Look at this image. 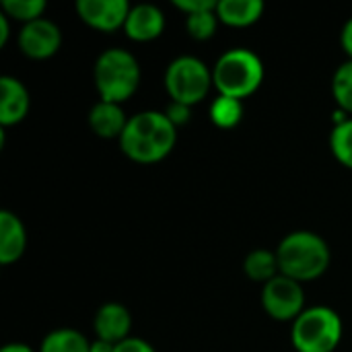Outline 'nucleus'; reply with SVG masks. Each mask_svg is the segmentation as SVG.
Wrapping results in <instances>:
<instances>
[{"label": "nucleus", "instance_id": "1", "mask_svg": "<svg viewBox=\"0 0 352 352\" xmlns=\"http://www.w3.org/2000/svg\"><path fill=\"white\" fill-rule=\"evenodd\" d=\"M122 153L140 165H153L163 161L177 142V128L167 120L165 111L146 109L134 113L124 134L120 136Z\"/></svg>", "mask_w": 352, "mask_h": 352}, {"label": "nucleus", "instance_id": "2", "mask_svg": "<svg viewBox=\"0 0 352 352\" xmlns=\"http://www.w3.org/2000/svg\"><path fill=\"white\" fill-rule=\"evenodd\" d=\"M276 258L280 274L303 285L318 280L328 272L332 252L322 235L301 229L280 239L276 248Z\"/></svg>", "mask_w": 352, "mask_h": 352}, {"label": "nucleus", "instance_id": "3", "mask_svg": "<svg viewBox=\"0 0 352 352\" xmlns=\"http://www.w3.org/2000/svg\"><path fill=\"white\" fill-rule=\"evenodd\" d=\"M212 82L219 95L248 99L264 82V62L248 47H231L223 52L212 68Z\"/></svg>", "mask_w": 352, "mask_h": 352}, {"label": "nucleus", "instance_id": "4", "mask_svg": "<svg viewBox=\"0 0 352 352\" xmlns=\"http://www.w3.org/2000/svg\"><path fill=\"white\" fill-rule=\"evenodd\" d=\"M93 80L101 101L122 105L140 85V64L132 52L124 47H107L95 60Z\"/></svg>", "mask_w": 352, "mask_h": 352}, {"label": "nucleus", "instance_id": "5", "mask_svg": "<svg viewBox=\"0 0 352 352\" xmlns=\"http://www.w3.org/2000/svg\"><path fill=\"white\" fill-rule=\"evenodd\" d=\"M342 320L326 305L307 307L291 326V344L297 352H334L342 342Z\"/></svg>", "mask_w": 352, "mask_h": 352}, {"label": "nucleus", "instance_id": "6", "mask_svg": "<svg viewBox=\"0 0 352 352\" xmlns=\"http://www.w3.org/2000/svg\"><path fill=\"white\" fill-rule=\"evenodd\" d=\"M212 87V68L196 56H177L165 70V89L175 103L192 107L206 99Z\"/></svg>", "mask_w": 352, "mask_h": 352}, {"label": "nucleus", "instance_id": "7", "mask_svg": "<svg viewBox=\"0 0 352 352\" xmlns=\"http://www.w3.org/2000/svg\"><path fill=\"white\" fill-rule=\"evenodd\" d=\"M262 307L276 322H295L307 309L301 283L278 274L262 287Z\"/></svg>", "mask_w": 352, "mask_h": 352}, {"label": "nucleus", "instance_id": "8", "mask_svg": "<svg viewBox=\"0 0 352 352\" xmlns=\"http://www.w3.org/2000/svg\"><path fill=\"white\" fill-rule=\"evenodd\" d=\"M62 45V31L50 19H37L27 23L19 31V47L31 60H47Z\"/></svg>", "mask_w": 352, "mask_h": 352}, {"label": "nucleus", "instance_id": "9", "mask_svg": "<svg viewBox=\"0 0 352 352\" xmlns=\"http://www.w3.org/2000/svg\"><path fill=\"white\" fill-rule=\"evenodd\" d=\"M76 14L91 29L111 33L124 29L130 14V4L126 0H76Z\"/></svg>", "mask_w": 352, "mask_h": 352}, {"label": "nucleus", "instance_id": "10", "mask_svg": "<svg viewBox=\"0 0 352 352\" xmlns=\"http://www.w3.org/2000/svg\"><path fill=\"white\" fill-rule=\"evenodd\" d=\"M93 330L97 340H105L109 344H120L130 338L132 316L122 303H105L97 309L93 318Z\"/></svg>", "mask_w": 352, "mask_h": 352}, {"label": "nucleus", "instance_id": "11", "mask_svg": "<svg viewBox=\"0 0 352 352\" xmlns=\"http://www.w3.org/2000/svg\"><path fill=\"white\" fill-rule=\"evenodd\" d=\"M165 31V14L157 4H136L130 8V14L124 25L128 39L144 43L161 37Z\"/></svg>", "mask_w": 352, "mask_h": 352}, {"label": "nucleus", "instance_id": "12", "mask_svg": "<svg viewBox=\"0 0 352 352\" xmlns=\"http://www.w3.org/2000/svg\"><path fill=\"white\" fill-rule=\"evenodd\" d=\"M31 107L27 87L14 76H0V126H14L25 120Z\"/></svg>", "mask_w": 352, "mask_h": 352}, {"label": "nucleus", "instance_id": "13", "mask_svg": "<svg viewBox=\"0 0 352 352\" xmlns=\"http://www.w3.org/2000/svg\"><path fill=\"white\" fill-rule=\"evenodd\" d=\"M27 250V231L23 221L10 212H0V264L10 266L23 258Z\"/></svg>", "mask_w": 352, "mask_h": 352}, {"label": "nucleus", "instance_id": "14", "mask_svg": "<svg viewBox=\"0 0 352 352\" xmlns=\"http://www.w3.org/2000/svg\"><path fill=\"white\" fill-rule=\"evenodd\" d=\"M128 120L130 118H126L122 105L109 103V101H101V99L89 111V126H91V130L99 138H105V140H113V138L120 140V136L126 130Z\"/></svg>", "mask_w": 352, "mask_h": 352}, {"label": "nucleus", "instance_id": "15", "mask_svg": "<svg viewBox=\"0 0 352 352\" xmlns=\"http://www.w3.org/2000/svg\"><path fill=\"white\" fill-rule=\"evenodd\" d=\"M264 2L260 0H219L217 16L223 25L229 27H250L258 23L264 14Z\"/></svg>", "mask_w": 352, "mask_h": 352}, {"label": "nucleus", "instance_id": "16", "mask_svg": "<svg viewBox=\"0 0 352 352\" xmlns=\"http://www.w3.org/2000/svg\"><path fill=\"white\" fill-rule=\"evenodd\" d=\"M243 272L254 283H262V285L270 283L272 278H276L280 274L276 252L262 250V248L250 252L243 260Z\"/></svg>", "mask_w": 352, "mask_h": 352}, {"label": "nucleus", "instance_id": "17", "mask_svg": "<svg viewBox=\"0 0 352 352\" xmlns=\"http://www.w3.org/2000/svg\"><path fill=\"white\" fill-rule=\"evenodd\" d=\"M39 352H91V342L74 328H58L43 336Z\"/></svg>", "mask_w": 352, "mask_h": 352}, {"label": "nucleus", "instance_id": "18", "mask_svg": "<svg viewBox=\"0 0 352 352\" xmlns=\"http://www.w3.org/2000/svg\"><path fill=\"white\" fill-rule=\"evenodd\" d=\"M210 122L217 128L231 130L243 120V101L227 97V95H217L210 103Z\"/></svg>", "mask_w": 352, "mask_h": 352}, {"label": "nucleus", "instance_id": "19", "mask_svg": "<svg viewBox=\"0 0 352 352\" xmlns=\"http://www.w3.org/2000/svg\"><path fill=\"white\" fill-rule=\"evenodd\" d=\"M330 151L340 165H344L346 169H352V118H349L344 124L332 128Z\"/></svg>", "mask_w": 352, "mask_h": 352}, {"label": "nucleus", "instance_id": "20", "mask_svg": "<svg viewBox=\"0 0 352 352\" xmlns=\"http://www.w3.org/2000/svg\"><path fill=\"white\" fill-rule=\"evenodd\" d=\"M332 95L336 105L352 116V60L342 62L332 76Z\"/></svg>", "mask_w": 352, "mask_h": 352}, {"label": "nucleus", "instance_id": "21", "mask_svg": "<svg viewBox=\"0 0 352 352\" xmlns=\"http://www.w3.org/2000/svg\"><path fill=\"white\" fill-rule=\"evenodd\" d=\"M47 4L43 0H2V12L8 19L21 21L23 25L43 16Z\"/></svg>", "mask_w": 352, "mask_h": 352}, {"label": "nucleus", "instance_id": "22", "mask_svg": "<svg viewBox=\"0 0 352 352\" xmlns=\"http://www.w3.org/2000/svg\"><path fill=\"white\" fill-rule=\"evenodd\" d=\"M219 23L221 21L217 16V10H206V12H196V14L186 16V29H188L190 37L196 41L210 39L217 33Z\"/></svg>", "mask_w": 352, "mask_h": 352}, {"label": "nucleus", "instance_id": "23", "mask_svg": "<svg viewBox=\"0 0 352 352\" xmlns=\"http://www.w3.org/2000/svg\"><path fill=\"white\" fill-rule=\"evenodd\" d=\"M217 0H173V6L182 12L196 14V12H206V10H217Z\"/></svg>", "mask_w": 352, "mask_h": 352}, {"label": "nucleus", "instance_id": "24", "mask_svg": "<svg viewBox=\"0 0 352 352\" xmlns=\"http://www.w3.org/2000/svg\"><path fill=\"white\" fill-rule=\"evenodd\" d=\"M165 116H167V120H169L175 128H179V126H186V124L190 122V118H192V107H190V105H184V103L171 101V103L167 105V109H165Z\"/></svg>", "mask_w": 352, "mask_h": 352}, {"label": "nucleus", "instance_id": "25", "mask_svg": "<svg viewBox=\"0 0 352 352\" xmlns=\"http://www.w3.org/2000/svg\"><path fill=\"white\" fill-rule=\"evenodd\" d=\"M113 352H157L155 346L151 342H146L144 338H136V336H130L126 338L124 342L116 344V351Z\"/></svg>", "mask_w": 352, "mask_h": 352}, {"label": "nucleus", "instance_id": "26", "mask_svg": "<svg viewBox=\"0 0 352 352\" xmlns=\"http://www.w3.org/2000/svg\"><path fill=\"white\" fill-rule=\"evenodd\" d=\"M340 45L346 52L349 60H352V16L344 23V27L340 31Z\"/></svg>", "mask_w": 352, "mask_h": 352}, {"label": "nucleus", "instance_id": "27", "mask_svg": "<svg viewBox=\"0 0 352 352\" xmlns=\"http://www.w3.org/2000/svg\"><path fill=\"white\" fill-rule=\"evenodd\" d=\"M8 37H10V23H8V16L2 12L0 14V47L6 45Z\"/></svg>", "mask_w": 352, "mask_h": 352}, {"label": "nucleus", "instance_id": "28", "mask_svg": "<svg viewBox=\"0 0 352 352\" xmlns=\"http://www.w3.org/2000/svg\"><path fill=\"white\" fill-rule=\"evenodd\" d=\"M116 351V344H109L105 340H93L91 342V352H113Z\"/></svg>", "mask_w": 352, "mask_h": 352}, {"label": "nucleus", "instance_id": "29", "mask_svg": "<svg viewBox=\"0 0 352 352\" xmlns=\"http://www.w3.org/2000/svg\"><path fill=\"white\" fill-rule=\"evenodd\" d=\"M0 352H35V351H33L31 346L23 344V342H10V344L2 346V351Z\"/></svg>", "mask_w": 352, "mask_h": 352}]
</instances>
